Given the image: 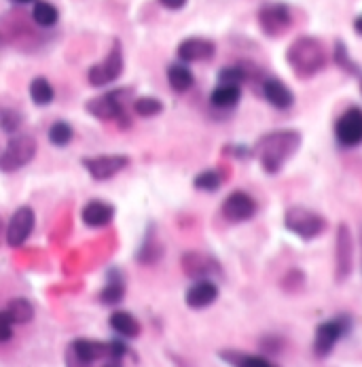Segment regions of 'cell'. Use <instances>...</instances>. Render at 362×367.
Returning <instances> with one entry per match:
<instances>
[{
	"mask_svg": "<svg viewBox=\"0 0 362 367\" xmlns=\"http://www.w3.org/2000/svg\"><path fill=\"white\" fill-rule=\"evenodd\" d=\"M284 227L288 231H292L294 236H299L303 240H312L318 238L320 233H324L326 229V219L305 206H290L284 213Z\"/></svg>",
	"mask_w": 362,
	"mask_h": 367,
	"instance_id": "cell-4",
	"label": "cell"
},
{
	"mask_svg": "<svg viewBox=\"0 0 362 367\" xmlns=\"http://www.w3.org/2000/svg\"><path fill=\"white\" fill-rule=\"evenodd\" d=\"M32 227H35V211L30 206H19L7 225V244L11 249L21 247L30 238Z\"/></svg>",
	"mask_w": 362,
	"mask_h": 367,
	"instance_id": "cell-13",
	"label": "cell"
},
{
	"mask_svg": "<svg viewBox=\"0 0 362 367\" xmlns=\"http://www.w3.org/2000/svg\"><path fill=\"white\" fill-rule=\"evenodd\" d=\"M352 327V321L350 316L341 314V316H335L331 321H324L316 327V340H314V350L318 357H326L335 348V344L345 336Z\"/></svg>",
	"mask_w": 362,
	"mask_h": 367,
	"instance_id": "cell-6",
	"label": "cell"
},
{
	"mask_svg": "<svg viewBox=\"0 0 362 367\" xmlns=\"http://www.w3.org/2000/svg\"><path fill=\"white\" fill-rule=\"evenodd\" d=\"M123 295H125V283H123L121 274H117V272L113 270V272L108 274L106 287L100 291V302H102V304H108V306H115V304L121 302Z\"/></svg>",
	"mask_w": 362,
	"mask_h": 367,
	"instance_id": "cell-24",
	"label": "cell"
},
{
	"mask_svg": "<svg viewBox=\"0 0 362 367\" xmlns=\"http://www.w3.org/2000/svg\"><path fill=\"white\" fill-rule=\"evenodd\" d=\"M13 3H19V5H28V3H35V0H13Z\"/></svg>",
	"mask_w": 362,
	"mask_h": 367,
	"instance_id": "cell-38",
	"label": "cell"
},
{
	"mask_svg": "<svg viewBox=\"0 0 362 367\" xmlns=\"http://www.w3.org/2000/svg\"><path fill=\"white\" fill-rule=\"evenodd\" d=\"M159 257H161V244L157 242L155 233L149 231L146 240L142 242V247L138 251V261H142V263H155Z\"/></svg>",
	"mask_w": 362,
	"mask_h": 367,
	"instance_id": "cell-29",
	"label": "cell"
},
{
	"mask_svg": "<svg viewBox=\"0 0 362 367\" xmlns=\"http://www.w3.org/2000/svg\"><path fill=\"white\" fill-rule=\"evenodd\" d=\"M23 123V117L13 111V109H3L0 111V125H3V129L7 132V134H13V132H17Z\"/></svg>",
	"mask_w": 362,
	"mask_h": 367,
	"instance_id": "cell-32",
	"label": "cell"
},
{
	"mask_svg": "<svg viewBox=\"0 0 362 367\" xmlns=\"http://www.w3.org/2000/svg\"><path fill=\"white\" fill-rule=\"evenodd\" d=\"M286 62L290 64L292 73L299 79H309L324 69V64H326L324 47L314 37H299L288 47Z\"/></svg>",
	"mask_w": 362,
	"mask_h": 367,
	"instance_id": "cell-2",
	"label": "cell"
},
{
	"mask_svg": "<svg viewBox=\"0 0 362 367\" xmlns=\"http://www.w3.org/2000/svg\"><path fill=\"white\" fill-rule=\"evenodd\" d=\"M352 270H354V238L347 223H341L335 236V283H345Z\"/></svg>",
	"mask_w": 362,
	"mask_h": 367,
	"instance_id": "cell-7",
	"label": "cell"
},
{
	"mask_svg": "<svg viewBox=\"0 0 362 367\" xmlns=\"http://www.w3.org/2000/svg\"><path fill=\"white\" fill-rule=\"evenodd\" d=\"M131 89L125 87V89H115V91H108V93H102L97 98H91L89 102L85 105L87 113L95 119L100 121H111L115 119L119 125L127 127L129 121L123 119L125 117V100H127V93Z\"/></svg>",
	"mask_w": 362,
	"mask_h": 367,
	"instance_id": "cell-3",
	"label": "cell"
},
{
	"mask_svg": "<svg viewBox=\"0 0 362 367\" xmlns=\"http://www.w3.org/2000/svg\"><path fill=\"white\" fill-rule=\"evenodd\" d=\"M73 125L66 123V121H55L51 127H49V141L55 145V147H66L70 141H73Z\"/></svg>",
	"mask_w": 362,
	"mask_h": 367,
	"instance_id": "cell-28",
	"label": "cell"
},
{
	"mask_svg": "<svg viewBox=\"0 0 362 367\" xmlns=\"http://www.w3.org/2000/svg\"><path fill=\"white\" fill-rule=\"evenodd\" d=\"M13 321L9 319V314L3 310V314H0V327H3V333H0V340L3 342H9L11 340V336H13Z\"/></svg>",
	"mask_w": 362,
	"mask_h": 367,
	"instance_id": "cell-35",
	"label": "cell"
},
{
	"mask_svg": "<svg viewBox=\"0 0 362 367\" xmlns=\"http://www.w3.org/2000/svg\"><path fill=\"white\" fill-rule=\"evenodd\" d=\"M121 73H123V49H121V43L115 41L106 60H102L100 64H95L89 69L87 79L93 87H102V85H108L115 79H119Z\"/></svg>",
	"mask_w": 362,
	"mask_h": 367,
	"instance_id": "cell-9",
	"label": "cell"
},
{
	"mask_svg": "<svg viewBox=\"0 0 362 367\" xmlns=\"http://www.w3.org/2000/svg\"><path fill=\"white\" fill-rule=\"evenodd\" d=\"M214 43L208 39H187L178 45V57L180 62H206L214 57Z\"/></svg>",
	"mask_w": 362,
	"mask_h": 367,
	"instance_id": "cell-14",
	"label": "cell"
},
{
	"mask_svg": "<svg viewBox=\"0 0 362 367\" xmlns=\"http://www.w3.org/2000/svg\"><path fill=\"white\" fill-rule=\"evenodd\" d=\"M163 111V105L161 100L157 98H151V96H144V98H138L134 102V113L138 117H155Z\"/></svg>",
	"mask_w": 362,
	"mask_h": 367,
	"instance_id": "cell-30",
	"label": "cell"
},
{
	"mask_svg": "<svg viewBox=\"0 0 362 367\" xmlns=\"http://www.w3.org/2000/svg\"><path fill=\"white\" fill-rule=\"evenodd\" d=\"M159 3L170 11H178L187 5V0H159Z\"/></svg>",
	"mask_w": 362,
	"mask_h": 367,
	"instance_id": "cell-36",
	"label": "cell"
},
{
	"mask_svg": "<svg viewBox=\"0 0 362 367\" xmlns=\"http://www.w3.org/2000/svg\"><path fill=\"white\" fill-rule=\"evenodd\" d=\"M70 352L81 365H89V363L97 361L100 357L108 355V344H100V342H93V340L79 338V340L73 342Z\"/></svg>",
	"mask_w": 362,
	"mask_h": 367,
	"instance_id": "cell-18",
	"label": "cell"
},
{
	"mask_svg": "<svg viewBox=\"0 0 362 367\" xmlns=\"http://www.w3.org/2000/svg\"><path fill=\"white\" fill-rule=\"evenodd\" d=\"M113 217H115V208L102 202V199H91L81 211V219L87 227H104L113 221Z\"/></svg>",
	"mask_w": 362,
	"mask_h": 367,
	"instance_id": "cell-17",
	"label": "cell"
},
{
	"mask_svg": "<svg viewBox=\"0 0 362 367\" xmlns=\"http://www.w3.org/2000/svg\"><path fill=\"white\" fill-rule=\"evenodd\" d=\"M360 242H362V236H360Z\"/></svg>",
	"mask_w": 362,
	"mask_h": 367,
	"instance_id": "cell-39",
	"label": "cell"
},
{
	"mask_svg": "<svg viewBox=\"0 0 362 367\" xmlns=\"http://www.w3.org/2000/svg\"><path fill=\"white\" fill-rule=\"evenodd\" d=\"M35 155H37V141L28 134H19L7 143L3 155H0V170L7 174L15 172L23 168L26 163H30Z\"/></svg>",
	"mask_w": 362,
	"mask_h": 367,
	"instance_id": "cell-5",
	"label": "cell"
},
{
	"mask_svg": "<svg viewBox=\"0 0 362 367\" xmlns=\"http://www.w3.org/2000/svg\"><path fill=\"white\" fill-rule=\"evenodd\" d=\"M220 359L227 361L229 365H234V367H278L276 363H272L265 357L248 355V352H240V350H222Z\"/></svg>",
	"mask_w": 362,
	"mask_h": 367,
	"instance_id": "cell-20",
	"label": "cell"
},
{
	"mask_svg": "<svg viewBox=\"0 0 362 367\" xmlns=\"http://www.w3.org/2000/svg\"><path fill=\"white\" fill-rule=\"evenodd\" d=\"M193 185L200 191H216L222 185V177L216 170H204V172H200L195 177Z\"/></svg>",
	"mask_w": 362,
	"mask_h": 367,
	"instance_id": "cell-31",
	"label": "cell"
},
{
	"mask_svg": "<svg viewBox=\"0 0 362 367\" xmlns=\"http://www.w3.org/2000/svg\"><path fill=\"white\" fill-rule=\"evenodd\" d=\"M258 26L267 37H282L292 26V13L284 3H267L258 11Z\"/></svg>",
	"mask_w": 362,
	"mask_h": 367,
	"instance_id": "cell-8",
	"label": "cell"
},
{
	"mask_svg": "<svg viewBox=\"0 0 362 367\" xmlns=\"http://www.w3.org/2000/svg\"><path fill=\"white\" fill-rule=\"evenodd\" d=\"M5 312L9 314V319H11L15 325L30 323L32 316H35V308H32V304L28 302V299H23V297L11 299V302L7 304V308H5Z\"/></svg>",
	"mask_w": 362,
	"mask_h": 367,
	"instance_id": "cell-25",
	"label": "cell"
},
{
	"mask_svg": "<svg viewBox=\"0 0 362 367\" xmlns=\"http://www.w3.org/2000/svg\"><path fill=\"white\" fill-rule=\"evenodd\" d=\"M246 71L242 69V66H227V69H222L218 73V83H231V85H240L246 81Z\"/></svg>",
	"mask_w": 362,
	"mask_h": 367,
	"instance_id": "cell-33",
	"label": "cell"
},
{
	"mask_svg": "<svg viewBox=\"0 0 362 367\" xmlns=\"http://www.w3.org/2000/svg\"><path fill=\"white\" fill-rule=\"evenodd\" d=\"M216 297H218V287L212 280L202 278L187 291V304L195 310H202V308H208L210 304H214Z\"/></svg>",
	"mask_w": 362,
	"mask_h": 367,
	"instance_id": "cell-16",
	"label": "cell"
},
{
	"mask_svg": "<svg viewBox=\"0 0 362 367\" xmlns=\"http://www.w3.org/2000/svg\"><path fill=\"white\" fill-rule=\"evenodd\" d=\"M220 213H222V217L227 221L244 223V221H248V219L254 217L256 204H254V199H252L250 193H246V191H234V193H229L225 197Z\"/></svg>",
	"mask_w": 362,
	"mask_h": 367,
	"instance_id": "cell-12",
	"label": "cell"
},
{
	"mask_svg": "<svg viewBox=\"0 0 362 367\" xmlns=\"http://www.w3.org/2000/svg\"><path fill=\"white\" fill-rule=\"evenodd\" d=\"M216 261L214 259H210L208 255H202V253H187L184 257H182V268H184V272L189 274V276H193V278H204V276H208V274H212V272H218V268H216Z\"/></svg>",
	"mask_w": 362,
	"mask_h": 367,
	"instance_id": "cell-19",
	"label": "cell"
},
{
	"mask_svg": "<svg viewBox=\"0 0 362 367\" xmlns=\"http://www.w3.org/2000/svg\"><path fill=\"white\" fill-rule=\"evenodd\" d=\"M263 96H265V100L272 107H276L280 111L290 109L292 102H294V96H292L290 87L276 77L265 79V83H263Z\"/></svg>",
	"mask_w": 362,
	"mask_h": 367,
	"instance_id": "cell-15",
	"label": "cell"
},
{
	"mask_svg": "<svg viewBox=\"0 0 362 367\" xmlns=\"http://www.w3.org/2000/svg\"><path fill=\"white\" fill-rule=\"evenodd\" d=\"M168 81H170V87L174 91H180V93L189 91L193 87V83H195L191 69H189L187 64H180V62L172 64L170 69H168Z\"/></svg>",
	"mask_w": 362,
	"mask_h": 367,
	"instance_id": "cell-23",
	"label": "cell"
},
{
	"mask_svg": "<svg viewBox=\"0 0 362 367\" xmlns=\"http://www.w3.org/2000/svg\"><path fill=\"white\" fill-rule=\"evenodd\" d=\"M335 138L341 147L354 149L362 145V109H347L335 123Z\"/></svg>",
	"mask_w": 362,
	"mask_h": 367,
	"instance_id": "cell-11",
	"label": "cell"
},
{
	"mask_svg": "<svg viewBox=\"0 0 362 367\" xmlns=\"http://www.w3.org/2000/svg\"><path fill=\"white\" fill-rule=\"evenodd\" d=\"M30 98H32V102H35V105L45 107V105L53 102L55 91H53L51 83L45 77H37V79H32V83H30Z\"/></svg>",
	"mask_w": 362,
	"mask_h": 367,
	"instance_id": "cell-26",
	"label": "cell"
},
{
	"mask_svg": "<svg viewBox=\"0 0 362 367\" xmlns=\"http://www.w3.org/2000/svg\"><path fill=\"white\" fill-rule=\"evenodd\" d=\"M354 30H356V32H358V35L362 37V15L354 19Z\"/></svg>",
	"mask_w": 362,
	"mask_h": 367,
	"instance_id": "cell-37",
	"label": "cell"
},
{
	"mask_svg": "<svg viewBox=\"0 0 362 367\" xmlns=\"http://www.w3.org/2000/svg\"><path fill=\"white\" fill-rule=\"evenodd\" d=\"M32 19L41 28H53L59 19V11L47 0H39V3H35V9H32Z\"/></svg>",
	"mask_w": 362,
	"mask_h": 367,
	"instance_id": "cell-27",
	"label": "cell"
},
{
	"mask_svg": "<svg viewBox=\"0 0 362 367\" xmlns=\"http://www.w3.org/2000/svg\"><path fill=\"white\" fill-rule=\"evenodd\" d=\"M108 323H111L113 331L119 333V336H123V338H136L138 333H140V323L134 316H131L129 312H125V310L113 312Z\"/></svg>",
	"mask_w": 362,
	"mask_h": 367,
	"instance_id": "cell-21",
	"label": "cell"
},
{
	"mask_svg": "<svg viewBox=\"0 0 362 367\" xmlns=\"http://www.w3.org/2000/svg\"><path fill=\"white\" fill-rule=\"evenodd\" d=\"M240 85H231V83H218V87L212 91L210 100L216 109H231L240 102Z\"/></svg>",
	"mask_w": 362,
	"mask_h": 367,
	"instance_id": "cell-22",
	"label": "cell"
},
{
	"mask_svg": "<svg viewBox=\"0 0 362 367\" xmlns=\"http://www.w3.org/2000/svg\"><path fill=\"white\" fill-rule=\"evenodd\" d=\"M83 168L91 174L93 181H108L121 170L127 168L129 157L123 153H113V155H95V157H83Z\"/></svg>",
	"mask_w": 362,
	"mask_h": 367,
	"instance_id": "cell-10",
	"label": "cell"
},
{
	"mask_svg": "<svg viewBox=\"0 0 362 367\" xmlns=\"http://www.w3.org/2000/svg\"><path fill=\"white\" fill-rule=\"evenodd\" d=\"M299 147L301 134L297 129H276L258 138L254 155L258 157L260 168L267 174H278L284 168V163L297 153Z\"/></svg>",
	"mask_w": 362,
	"mask_h": 367,
	"instance_id": "cell-1",
	"label": "cell"
},
{
	"mask_svg": "<svg viewBox=\"0 0 362 367\" xmlns=\"http://www.w3.org/2000/svg\"><path fill=\"white\" fill-rule=\"evenodd\" d=\"M335 60H337V64L341 66V69H345L347 73H358V66L350 60V55H347V49H345V45L339 41L337 43V47H335Z\"/></svg>",
	"mask_w": 362,
	"mask_h": 367,
	"instance_id": "cell-34",
	"label": "cell"
}]
</instances>
